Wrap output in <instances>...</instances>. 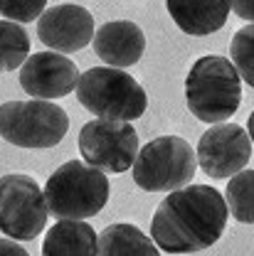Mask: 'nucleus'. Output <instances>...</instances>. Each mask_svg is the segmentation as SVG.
<instances>
[{
    "label": "nucleus",
    "mask_w": 254,
    "mask_h": 256,
    "mask_svg": "<svg viewBox=\"0 0 254 256\" xmlns=\"http://www.w3.org/2000/svg\"><path fill=\"white\" fill-rule=\"evenodd\" d=\"M227 226V202L215 188L185 185L168 192L153 214L151 239L168 254H195L222 236Z\"/></svg>",
    "instance_id": "obj_1"
},
{
    "label": "nucleus",
    "mask_w": 254,
    "mask_h": 256,
    "mask_svg": "<svg viewBox=\"0 0 254 256\" xmlns=\"http://www.w3.org/2000/svg\"><path fill=\"white\" fill-rule=\"evenodd\" d=\"M190 114L202 124H224L242 101V79L222 54H205L192 64L185 79Z\"/></svg>",
    "instance_id": "obj_2"
},
{
    "label": "nucleus",
    "mask_w": 254,
    "mask_h": 256,
    "mask_svg": "<svg viewBox=\"0 0 254 256\" xmlns=\"http://www.w3.org/2000/svg\"><path fill=\"white\" fill-rule=\"evenodd\" d=\"M47 212L57 220H89L109 202V178L87 165L84 160H69L60 165L45 185Z\"/></svg>",
    "instance_id": "obj_3"
},
{
    "label": "nucleus",
    "mask_w": 254,
    "mask_h": 256,
    "mask_svg": "<svg viewBox=\"0 0 254 256\" xmlns=\"http://www.w3.org/2000/svg\"><path fill=\"white\" fill-rule=\"evenodd\" d=\"M79 104L104 121L141 118L148 108L146 89L124 69L116 66H92L77 79Z\"/></svg>",
    "instance_id": "obj_4"
},
{
    "label": "nucleus",
    "mask_w": 254,
    "mask_h": 256,
    "mask_svg": "<svg viewBox=\"0 0 254 256\" xmlns=\"http://www.w3.org/2000/svg\"><path fill=\"white\" fill-rule=\"evenodd\" d=\"M133 180L148 192H173L192 182L197 160L192 146L180 136H160L138 148Z\"/></svg>",
    "instance_id": "obj_5"
},
{
    "label": "nucleus",
    "mask_w": 254,
    "mask_h": 256,
    "mask_svg": "<svg viewBox=\"0 0 254 256\" xmlns=\"http://www.w3.org/2000/svg\"><path fill=\"white\" fill-rule=\"evenodd\" d=\"M67 130L69 116L52 101H5L0 106V136L18 148H55Z\"/></svg>",
    "instance_id": "obj_6"
},
{
    "label": "nucleus",
    "mask_w": 254,
    "mask_h": 256,
    "mask_svg": "<svg viewBox=\"0 0 254 256\" xmlns=\"http://www.w3.org/2000/svg\"><path fill=\"white\" fill-rule=\"evenodd\" d=\"M45 192L30 175L0 178V229L15 242H32L47 226Z\"/></svg>",
    "instance_id": "obj_7"
},
{
    "label": "nucleus",
    "mask_w": 254,
    "mask_h": 256,
    "mask_svg": "<svg viewBox=\"0 0 254 256\" xmlns=\"http://www.w3.org/2000/svg\"><path fill=\"white\" fill-rule=\"evenodd\" d=\"M138 148V133L126 121L96 118L79 130L82 158L101 172H126L136 160Z\"/></svg>",
    "instance_id": "obj_8"
},
{
    "label": "nucleus",
    "mask_w": 254,
    "mask_h": 256,
    "mask_svg": "<svg viewBox=\"0 0 254 256\" xmlns=\"http://www.w3.org/2000/svg\"><path fill=\"white\" fill-rule=\"evenodd\" d=\"M195 160L212 180L232 178L252 160V138L239 124H215L200 136Z\"/></svg>",
    "instance_id": "obj_9"
},
{
    "label": "nucleus",
    "mask_w": 254,
    "mask_h": 256,
    "mask_svg": "<svg viewBox=\"0 0 254 256\" xmlns=\"http://www.w3.org/2000/svg\"><path fill=\"white\" fill-rule=\"evenodd\" d=\"M94 15L74 2H62L37 18V37L45 47L60 54L84 50L94 37Z\"/></svg>",
    "instance_id": "obj_10"
},
{
    "label": "nucleus",
    "mask_w": 254,
    "mask_h": 256,
    "mask_svg": "<svg viewBox=\"0 0 254 256\" xmlns=\"http://www.w3.org/2000/svg\"><path fill=\"white\" fill-rule=\"evenodd\" d=\"M79 66L60 52H37L20 64V86L35 98L52 101L74 92Z\"/></svg>",
    "instance_id": "obj_11"
},
{
    "label": "nucleus",
    "mask_w": 254,
    "mask_h": 256,
    "mask_svg": "<svg viewBox=\"0 0 254 256\" xmlns=\"http://www.w3.org/2000/svg\"><path fill=\"white\" fill-rule=\"evenodd\" d=\"M92 42H94L96 57L101 62H106V66H116V69L136 64L143 57V50H146L143 30L131 20L104 22L99 30H94Z\"/></svg>",
    "instance_id": "obj_12"
},
{
    "label": "nucleus",
    "mask_w": 254,
    "mask_h": 256,
    "mask_svg": "<svg viewBox=\"0 0 254 256\" xmlns=\"http://www.w3.org/2000/svg\"><path fill=\"white\" fill-rule=\"evenodd\" d=\"M168 15L185 34H212L222 30L229 15L227 0H165Z\"/></svg>",
    "instance_id": "obj_13"
},
{
    "label": "nucleus",
    "mask_w": 254,
    "mask_h": 256,
    "mask_svg": "<svg viewBox=\"0 0 254 256\" xmlns=\"http://www.w3.org/2000/svg\"><path fill=\"white\" fill-rule=\"evenodd\" d=\"M42 256H96V232L84 220H60L50 226Z\"/></svg>",
    "instance_id": "obj_14"
},
{
    "label": "nucleus",
    "mask_w": 254,
    "mask_h": 256,
    "mask_svg": "<svg viewBox=\"0 0 254 256\" xmlns=\"http://www.w3.org/2000/svg\"><path fill=\"white\" fill-rule=\"evenodd\" d=\"M96 256H160V252L136 224L119 222L96 236Z\"/></svg>",
    "instance_id": "obj_15"
},
{
    "label": "nucleus",
    "mask_w": 254,
    "mask_h": 256,
    "mask_svg": "<svg viewBox=\"0 0 254 256\" xmlns=\"http://www.w3.org/2000/svg\"><path fill=\"white\" fill-rule=\"evenodd\" d=\"M30 34L23 25L0 20V72L18 69L30 57Z\"/></svg>",
    "instance_id": "obj_16"
},
{
    "label": "nucleus",
    "mask_w": 254,
    "mask_h": 256,
    "mask_svg": "<svg viewBox=\"0 0 254 256\" xmlns=\"http://www.w3.org/2000/svg\"><path fill=\"white\" fill-rule=\"evenodd\" d=\"M252 185H254V170L244 168L239 172L232 175V180L227 182V210L234 214V220L244 224L254 222V212H252Z\"/></svg>",
    "instance_id": "obj_17"
},
{
    "label": "nucleus",
    "mask_w": 254,
    "mask_h": 256,
    "mask_svg": "<svg viewBox=\"0 0 254 256\" xmlns=\"http://www.w3.org/2000/svg\"><path fill=\"white\" fill-rule=\"evenodd\" d=\"M252 47H254V28L252 22H247V28L234 32L232 37V47H229V62L234 66V72L239 74V79L247 82V86L254 84V60H252Z\"/></svg>",
    "instance_id": "obj_18"
},
{
    "label": "nucleus",
    "mask_w": 254,
    "mask_h": 256,
    "mask_svg": "<svg viewBox=\"0 0 254 256\" xmlns=\"http://www.w3.org/2000/svg\"><path fill=\"white\" fill-rule=\"evenodd\" d=\"M47 8V0H0V15L10 22H32Z\"/></svg>",
    "instance_id": "obj_19"
},
{
    "label": "nucleus",
    "mask_w": 254,
    "mask_h": 256,
    "mask_svg": "<svg viewBox=\"0 0 254 256\" xmlns=\"http://www.w3.org/2000/svg\"><path fill=\"white\" fill-rule=\"evenodd\" d=\"M229 2V10H234L242 20H247V22H252L254 18V5L252 0H227Z\"/></svg>",
    "instance_id": "obj_20"
},
{
    "label": "nucleus",
    "mask_w": 254,
    "mask_h": 256,
    "mask_svg": "<svg viewBox=\"0 0 254 256\" xmlns=\"http://www.w3.org/2000/svg\"><path fill=\"white\" fill-rule=\"evenodd\" d=\"M0 256H30L25 246L15 244V239H0Z\"/></svg>",
    "instance_id": "obj_21"
}]
</instances>
